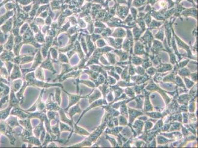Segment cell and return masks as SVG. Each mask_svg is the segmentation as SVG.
<instances>
[{
  "instance_id": "6da1fadb",
  "label": "cell",
  "mask_w": 198,
  "mask_h": 148,
  "mask_svg": "<svg viewBox=\"0 0 198 148\" xmlns=\"http://www.w3.org/2000/svg\"><path fill=\"white\" fill-rule=\"evenodd\" d=\"M25 80L28 82V85H36V86H38V87H42V88H49L50 86H53L56 85V86L61 87L62 88H63V85H62L61 84H47L46 82H42L40 80L37 81V79L35 78L34 72H31V73L28 74L25 77Z\"/></svg>"
},
{
  "instance_id": "7a4b0ae2",
  "label": "cell",
  "mask_w": 198,
  "mask_h": 148,
  "mask_svg": "<svg viewBox=\"0 0 198 148\" xmlns=\"http://www.w3.org/2000/svg\"><path fill=\"white\" fill-rule=\"evenodd\" d=\"M44 92V89H42L41 91V94H40L39 97L37 101L35 102L34 105L30 108L29 109L27 110L28 112H34L35 110H37L38 112H43V111H45V104L44 103H43L41 102V97H42V94L43 92Z\"/></svg>"
},
{
  "instance_id": "3957f363",
  "label": "cell",
  "mask_w": 198,
  "mask_h": 148,
  "mask_svg": "<svg viewBox=\"0 0 198 148\" xmlns=\"http://www.w3.org/2000/svg\"><path fill=\"white\" fill-rule=\"evenodd\" d=\"M45 108L48 111H56L60 110V108L58 106V104L55 102L53 94L52 93H50L49 95L48 100H47L45 105Z\"/></svg>"
},
{
  "instance_id": "277c9868",
  "label": "cell",
  "mask_w": 198,
  "mask_h": 148,
  "mask_svg": "<svg viewBox=\"0 0 198 148\" xmlns=\"http://www.w3.org/2000/svg\"><path fill=\"white\" fill-rule=\"evenodd\" d=\"M64 91L65 92H66L67 93V94L69 96V105L68 107V108L65 109V111H67V110H68L70 108V107H72V105L77 104L79 100L81 99V98H86L87 97V96H85V97H82L81 96V95H75L72 94H70L68 92H66V91Z\"/></svg>"
},
{
  "instance_id": "5b68a950",
  "label": "cell",
  "mask_w": 198,
  "mask_h": 148,
  "mask_svg": "<svg viewBox=\"0 0 198 148\" xmlns=\"http://www.w3.org/2000/svg\"><path fill=\"white\" fill-rule=\"evenodd\" d=\"M11 114L14 115L20 118L21 119H27L28 114L24 110L21 109L18 106L15 107L11 112Z\"/></svg>"
},
{
  "instance_id": "8992f818",
  "label": "cell",
  "mask_w": 198,
  "mask_h": 148,
  "mask_svg": "<svg viewBox=\"0 0 198 148\" xmlns=\"http://www.w3.org/2000/svg\"><path fill=\"white\" fill-rule=\"evenodd\" d=\"M59 111V113H60L61 121L64 122V123H67L69 125H70V126H71L72 128H73V127H74L73 123H74V122H73L72 119H70L67 118L66 115L65 114L64 111H63L61 109H60Z\"/></svg>"
},
{
  "instance_id": "52a82bcc",
  "label": "cell",
  "mask_w": 198,
  "mask_h": 148,
  "mask_svg": "<svg viewBox=\"0 0 198 148\" xmlns=\"http://www.w3.org/2000/svg\"><path fill=\"white\" fill-rule=\"evenodd\" d=\"M40 67L43 68L47 69H48L53 72V74H55L56 73V71H55L54 69L53 66V64L51 63L50 60L48 58V59H47V60L44 61L41 63Z\"/></svg>"
},
{
  "instance_id": "ba28073f",
  "label": "cell",
  "mask_w": 198,
  "mask_h": 148,
  "mask_svg": "<svg viewBox=\"0 0 198 148\" xmlns=\"http://www.w3.org/2000/svg\"><path fill=\"white\" fill-rule=\"evenodd\" d=\"M77 124H75V123L74 125V129L72 128L70 137H69L68 140L70 139V136L72 134L73 132H74L75 133L79 134L84 135H89V133L86 130H85L84 128H80L79 126H77Z\"/></svg>"
},
{
  "instance_id": "9c48e42d",
  "label": "cell",
  "mask_w": 198,
  "mask_h": 148,
  "mask_svg": "<svg viewBox=\"0 0 198 148\" xmlns=\"http://www.w3.org/2000/svg\"><path fill=\"white\" fill-rule=\"evenodd\" d=\"M81 112L82 111L81 110V108L79 107V102H78L76 105L71 107L70 109V110L69 111V115L71 119H72V117L75 114H77V113L81 114Z\"/></svg>"
},
{
  "instance_id": "30bf717a",
  "label": "cell",
  "mask_w": 198,
  "mask_h": 148,
  "mask_svg": "<svg viewBox=\"0 0 198 148\" xmlns=\"http://www.w3.org/2000/svg\"><path fill=\"white\" fill-rule=\"evenodd\" d=\"M19 123L23 126L25 129H27L29 131L32 132V128L30 122V119L27 118L26 119H22L19 121Z\"/></svg>"
},
{
  "instance_id": "8fae6325",
  "label": "cell",
  "mask_w": 198,
  "mask_h": 148,
  "mask_svg": "<svg viewBox=\"0 0 198 148\" xmlns=\"http://www.w3.org/2000/svg\"><path fill=\"white\" fill-rule=\"evenodd\" d=\"M21 77L20 70L19 68V66H17V64L14 66V70L12 72L11 75V78L12 79H17Z\"/></svg>"
},
{
  "instance_id": "7c38bea8",
  "label": "cell",
  "mask_w": 198,
  "mask_h": 148,
  "mask_svg": "<svg viewBox=\"0 0 198 148\" xmlns=\"http://www.w3.org/2000/svg\"><path fill=\"white\" fill-rule=\"evenodd\" d=\"M28 85V82H25L24 84L23 85L22 87L21 88L20 90L16 94V96H17V98L18 100H19V101H22V100L23 99V92Z\"/></svg>"
},
{
  "instance_id": "4fadbf2b",
  "label": "cell",
  "mask_w": 198,
  "mask_h": 148,
  "mask_svg": "<svg viewBox=\"0 0 198 148\" xmlns=\"http://www.w3.org/2000/svg\"><path fill=\"white\" fill-rule=\"evenodd\" d=\"M22 81L20 79H18L14 81L12 84V91H14V92H17L19 91L22 87Z\"/></svg>"
},
{
  "instance_id": "5bb4252c",
  "label": "cell",
  "mask_w": 198,
  "mask_h": 148,
  "mask_svg": "<svg viewBox=\"0 0 198 148\" xmlns=\"http://www.w3.org/2000/svg\"><path fill=\"white\" fill-rule=\"evenodd\" d=\"M19 100H18L17 96H15V94L14 91H11V104L12 107H17L19 103Z\"/></svg>"
},
{
  "instance_id": "9a60e30c",
  "label": "cell",
  "mask_w": 198,
  "mask_h": 148,
  "mask_svg": "<svg viewBox=\"0 0 198 148\" xmlns=\"http://www.w3.org/2000/svg\"><path fill=\"white\" fill-rule=\"evenodd\" d=\"M43 126H43V122H41V123L39 124L34 130L35 135L36 136V137L38 138L40 137V136L41 135L42 131L44 130Z\"/></svg>"
},
{
  "instance_id": "2e32d148",
  "label": "cell",
  "mask_w": 198,
  "mask_h": 148,
  "mask_svg": "<svg viewBox=\"0 0 198 148\" xmlns=\"http://www.w3.org/2000/svg\"><path fill=\"white\" fill-rule=\"evenodd\" d=\"M61 91L60 90V88H56L54 98L55 101L57 102L59 105L61 104Z\"/></svg>"
},
{
  "instance_id": "e0dca14e",
  "label": "cell",
  "mask_w": 198,
  "mask_h": 148,
  "mask_svg": "<svg viewBox=\"0 0 198 148\" xmlns=\"http://www.w3.org/2000/svg\"><path fill=\"white\" fill-rule=\"evenodd\" d=\"M35 73H36V76L37 77V78L38 79V80L44 81V76L42 68L40 67L38 68V69H37Z\"/></svg>"
},
{
  "instance_id": "ac0fdd59",
  "label": "cell",
  "mask_w": 198,
  "mask_h": 148,
  "mask_svg": "<svg viewBox=\"0 0 198 148\" xmlns=\"http://www.w3.org/2000/svg\"><path fill=\"white\" fill-rule=\"evenodd\" d=\"M9 123L11 125V126L12 128H14L15 126H18L22 128L20 125H19L17 117L16 118H11V119H9Z\"/></svg>"
},
{
  "instance_id": "d6986e66",
  "label": "cell",
  "mask_w": 198,
  "mask_h": 148,
  "mask_svg": "<svg viewBox=\"0 0 198 148\" xmlns=\"http://www.w3.org/2000/svg\"><path fill=\"white\" fill-rule=\"evenodd\" d=\"M59 124H60V132L64 131H72V128H70L67 125H65V124L62 123V122H59Z\"/></svg>"
},
{
  "instance_id": "ffe728a7",
  "label": "cell",
  "mask_w": 198,
  "mask_h": 148,
  "mask_svg": "<svg viewBox=\"0 0 198 148\" xmlns=\"http://www.w3.org/2000/svg\"><path fill=\"white\" fill-rule=\"evenodd\" d=\"M57 115V113L53 111H48L47 112V118L48 119L49 122H50L51 120L54 119H55V117Z\"/></svg>"
},
{
  "instance_id": "44dd1931",
  "label": "cell",
  "mask_w": 198,
  "mask_h": 148,
  "mask_svg": "<svg viewBox=\"0 0 198 148\" xmlns=\"http://www.w3.org/2000/svg\"><path fill=\"white\" fill-rule=\"evenodd\" d=\"M47 147H56V145L53 142H51L50 144H48Z\"/></svg>"
}]
</instances>
